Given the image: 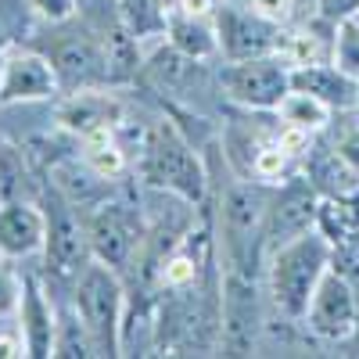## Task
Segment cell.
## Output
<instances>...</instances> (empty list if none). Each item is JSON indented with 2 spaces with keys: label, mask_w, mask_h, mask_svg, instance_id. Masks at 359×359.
Listing matches in <instances>:
<instances>
[{
  "label": "cell",
  "mask_w": 359,
  "mask_h": 359,
  "mask_svg": "<svg viewBox=\"0 0 359 359\" xmlns=\"http://www.w3.org/2000/svg\"><path fill=\"white\" fill-rule=\"evenodd\" d=\"M334 266V245L320 230H309L294 241H284L266 252V287L277 316L302 323L313 302V291L323 273Z\"/></svg>",
  "instance_id": "obj_1"
},
{
  "label": "cell",
  "mask_w": 359,
  "mask_h": 359,
  "mask_svg": "<svg viewBox=\"0 0 359 359\" xmlns=\"http://www.w3.org/2000/svg\"><path fill=\"white\" fill-rule=\"evenodd\" d=\"M273 184L255 176L230 172L219 191V248L223 266L237 273H255L259 259L266 255V208Z\"/></svg>",
  "instance_id": "obj_2"
},
{
  "label": "cell",
  "mask_w": 359,
  "mask_h": 359,
  "mask_svg": "<svg viewBox=\"0 0 359 359\" xmlns=\"http://www.w3.org/2000/svg\"><path fill=\"white\" fill-rule=\"evenodd\" d=\"M140 169H144V180L155 191L172 194L180 201L201 205L208 194V169H205L201 155L184 137V130L176 123H169V118L155 123L151 140L140 151Z\"/></svg>",
  "instance_id": "obj_3"
},
{
  "label": "cell",
  "mask_w": 359,
  "mask_h": 359,
  "mask_svg": "<svg viewBox=\"0 0 359 359\" xmlns=\"http://www.w3.org/2000/svg\"><path fill=\"white\" fill-rule=\"evenodd\" d=\"M72 309L97 345V355H123V327H126V291L118 269L101 259H90L72 280Z\"/></svg>",
  "instance_id": "obj_4"
},
{
  "label": "cell",
  "mask_w": 359,
  "mask_h": 359,
  "mask_svg": "<svg viewBox=\"0 0 359 359\" xmlns=\"http://www.w3.org/2000/svg\"><path fill=\"white\" fill-rule=\"evenodd\" d=\"M266 313L255 273L226 269L219 280V355H259Z\"/></svg>",
  "instance_id": "obj_5"
},
{
  "label": "cell",
  "mask_w": 359,
  "mask_h": 359,
  "mask_svg": "<svg viewBox=\"0 0 359 359\" xmlns=\"http://www.w3.org/2000/svg\"><path fill=\"white\" fill-rule=\"evenodd\" d=\"M219 94L245 111H273L291 90V62L284 54H262L245 62H223L216 72Z\"/></svg>",
  "instance_id": "obj_6"
},
{
  "label": "cell",
  "mask_w": 359,
  "mask_h": 359,
  "mask_svg": "<svg viewBox=\"0 0 359 359\" xmlns=\"http://www.w3.org/2000/svg\"><path fill=\"white\" fill-rule=\"evenodd\" d=\"M216 36H219V57L223 62H245V57L262 54H284V22L269 18L248 4L223 0L216 11Z\"/></svg>",
  "instance_id": "obj_7"
},
{
  "label": "cell",
  "mask_w": 359,
  "mask_h": 359,
  "mask_svg": "<svg viewBox=\"0 0 359 359\" xmlns=\"http://www.w3.org/2000/svg\"><path fill=\"white\" fill-rule=\"evenodd\" d=\"M43 216H47V241H43L47 269L57 280L72 284L79 277V269L94 259V252H90V237H86V223L76 216V205L57 187L43 201Z\"/></svg>",
  "instance_id": "obj_8"
},
{
  "label": "cell",
  "mask_w": 359,
  "mask_h": 359,
  "mask_svg": "<svg viewBox=\"0 0 359 359\" xmlns=\"http://www.w3.org/2000/svg\"><path fill=\"white\" fill-rule=\"evenodd\" d=\"M316 216H320V191L309 184V176L302 169H294L291 176H284L280 184H273V191H269L266 252L316 230Z\"/></svg>",
  "instance_id": "obj_9"
},
{
  "label": "cell",
  "mask_w": 359,
  "mask_h": 359,
  "mask_svg": "<svg viewBox=\"0 0 359 359\" xmlns=\"http://www.w3.org/2000/svg\"><path fill=\"white\" fill-rule=\"evenodd\" d=\"M302 323L309 327V334H316L320 341L341 345L355 331V323H359V287L331 266L323 273V280L316 284L313 302H309Z\"/></svg>",
  "instance_id": "obj_10"
},
{
  "label": "cell",
  "mask_w": 359,
  "mask_h": 359,
  "mask_svg": "<svg viewBox=\"0 0 359 359\" xmlns=\"http://www.w3.org/2000/svg\"><path fill=\"white\" fill-rule=\"evenodd\" d=\"M54 76L62 90H94V86H111L108 72V54L94 29H79V33L57 36L47 50Z\"/></svg>",
  "instance_id": "obj_11"
},
{
  "label": "cell",
  "mask_w": 359,
  "mask_h": 359,
  "mask_svg": "<svg viewBox=\"0 0 359 359\" xmlns=\"http://www.w3.org/2000/svg\"><path fill=\"white\" fill-rule=\"evenodd\" d=\"M54 94H62V83H57L47 54L29 50L22 43L4 50V57H0V108L40 104Z\"/></svg>",
  "instance_id": "obj_12"
},
{
  "label": "cell",
  "mask_w": 359,
  "mask_h": 359,
  "mask_svg": "<svg viewBox=\"0 0 359 359\" xmlns=\"http://www.w3.org/2000/svg\"><path fill=\"white\" fill-rule=\"evenodd\" d=\"M86 237H90L94 259L108 262L118 273H123L126 266H133V259H140L144 237H140V223L133 219L130 205H118V201L97 205V212L86 219Z\"/></svg>",
  "instance_id": "obj_13"
},
{
  "label": "cell",
  "mask_w": 359,
  "mask_h": 359,
  "mask_svg": "<svg viewBox=\"0 0 359 359\" xmlns=\"http://www.w3.org/2000/svg\"><path fill=\"white\" fill-rule=\"evenodd\" d=\"M205 65L208 62H198V57L176 50L169 40H162L151 54H147L144 72H147V79L162 90V94L184 101V97L201 94V86H205Z\"/></svg>",
  "instance_id": "obj_14"
},
{
  "label": "cell",
  "mask_w": 359,
  "mask_h": 359,
  "mask_svg": "<svg viewBox=\"0 0 359 359\" xmlns=\"http://www.w3.org/2000/svg\"><path fill=\"white\" fill-rule=\"evenodd\" d=\"M291 86L316 94L334 115L338 111H359V79L348 76L341 65L331 62H309V65H291Z\"/></svg>",
  "instance_id": "obj_15"
},
{
  "label": "cell",
  "mask_w": 359,
  "mask_h": 359,
  "mask_svg": "<svg viewBox=\"0 0 359 359\" xmlns=\"http://www.w3.org/2000/svg\"><path fill=\"white\" fill-rule=\"evenodd\" d=\"M118 115H123V104L111 94H104V86H94V90H69V97L57 101L54 108V123L72 137H86L90 130L115 126Z\"/></svg>",
  "instance_id": "obj_16"
},
{
  "label": "cell",
  "mask_w": 359,
  "mask_h": 359,
  "mask_svg": "<svg viewBox=\"0 0 359 359\" xmlns=\"http://www.w3.org/2000/svg\"><path fill=\"white\" fill-rule=\"evenodd\" d=\"M47 241V216L33 201H8L0 208V255L29 259L43 252Z\"/></svg>",
  "instance_id": "obj_17"
},
{
  "label": "cell",
  "mask_w": 359,
  "mask_h": 359,
  "mask_svg": "<svg viewBox=\"0 0 359 359\" xmlns=\"http://www.w3.org/2000/svg\"><path fill=\"white\" fill-rule=\"evenodd\" d=\"M302 172L320 191V198H348V194L359 191V172L334 151L331 140H327L323 133H316L309 151L302 155Z\"/></svg>",
  "instance_id": "obj_18"
},
{
  "label": "cell",
  "mask_w": 359,
  "mask_h": 359,
  "mask_svg": "<svg viewBox=\"0 0 359 359\" xmlns=\"http://www.w3.org/2000/svg\"><path fill=\"white\" fill-rule=\"evenodd\" d=\"M22 320V341H25V355H54V334H57V320L50 309V298L43 294L36 277L22 280V294H18V313Z\"/></svg>",
  "instance_id": "obj_19"
},
{
  "label": "cell",
  "mask_w": 359,
  "mask_h": 359,
  "mask_svg": "<svg viewBox=\"0 0 359 359\" xmlns=\"http://www.w3.org/2000/svg\"><path fill=\"white\" fill-rule=\"evenodd\" d=\"M165 40L184 50L198 62H212L219 57V36H216V18H194L180 8H169V18H165Z\"/></svg>",
  "instance_id": "obj_20"
},
{
  "label": "cell",
  "mask_w": 359,
  "mask_h": 359,
  "mask_svg": "<svg viewBox=\"0 0 359 359\" xmlns=\"http://www.w3.org/2000/svg\"><path fill=\"white\" fill-rule=\"evenodd\" d=\"M316 230H320L334 248H341V245H359V191L348 194V198H320Z\"/></svg>",
  "instance_id": "obj_21"
},
{
  "label": "cell",
  "mask_w": 359,
  "mask_h": 359,
  "mask_svg": "<svg viewBox=\"0 0 359 359\" xmlns=\"http://www.w3.org/2000/svg\"><path fill=\"white\" fill-rule=\"evenodd\" d=\"M273 115L280 118L284 126H298V130H309V133H323L327 126H331V118H334V111L327 108L316 94H309V90H294V86L280 97Z\"/></svg>",
  "instance_id": "obj_22"
},
{
  "label": "cell",
  "mask_w": 359,
  "mask_h": 359,
  "mask_svg": "<svg viewBox=\"0 0 359 359\" xmlns=\"http://www.w3.org/2000/svg\"><path fill=\"white\" fill-rule=\"evenodd\" d=\"M118 15L126 18L130 33L144 43L147 36H162L165 40V18L169 11L158 0H118Z\"/></svg>",
  "instance_id": "obj_23"
},
{
  "label": "cell",
  "mask_w": 359,
  "mask_h": 359,
  "mask_svg": "<svg viewBox=\"0 0 359 359\" xmlns=\"http://www.w3.org/2000/svg\"><path fill=\"white\" fill-rule=\"evenodd\" d=\"M334 65H341L348 76L359 79V8L334 22V43H331Z\"/></svg>",
  "instance_id": "obj_24"
},
{
  "label": "cell",
  "mask_w": 359,
  "mask_h": 359,
  "mask_svg": "<svg viewBox=\"0 0 359 359\" xmlns=\"http://www.w3.org/2000/svg\"><path fill=\"white\" fill-rule=\"evenodd\" d=\"M327 140H331L334 151L359 172V118H352V123H334L331 118V126H327Z\"/></svg>",
  "instance_id": "obj_25"
},
{
  "label": "cell",
  "mask_w": 359,
  "mask_h": 359,
  "mask_svg": "<svg viewBox=\"0 0 359 359\" xmlns=\"http://www.w3.org/2000/svg\"><path fill=\"white\" fill-rule=\"evenodd\" d=\"M33 11L50 25H62L79 11V0H33Z\"/></svg>",
  "instance_id": "obj_26"
},
{
  "label": "cell",
  "mask_w": 359,
  "mask_h": 359,
  "mask_svg": "<svg viewBox=\"0 0 359 359\" xmlns=\"http://www.w3.org/2000/svg\"><path fill=\"white\" fill-rule=\"evenodd\" d=\"M18 294H22V280L0 262V316H15L18 313Z\"/></svg>",
  "instance_id": "obj_27"
},
{
  "label": "cell",
  "mask_w": 359,
  "mask_h": 359,
  "mask_svg": "<svg viewBox=\"0 0 359 359\" xmlns=\"http://www.w3.org/2000/svg\"><path fill=\"white\" fill-rule=\"evenodd\" d=\"M4 355H25V341L18 334H0V359Z\"/></svg>",
  "instance_id": "obj_28"
},
{
  "label": "cell",
  "mask_w": 359,
  "mask_h": 359,
  "mask_svg": "<svg viewBox=\"0 0 359 359\" xmlns=\"http://www.w3.org/2000/svg\"><path fill=\"white\" fill-rule=\"evenodd\" d=\"M338 348H341V355H359V323H355V331H352Z\"/></svg>",
  "instance_id": "obj_29"
},
{
  "label": "cell",
  "mask_w": 359,
  "mask_h": 359,
  "mask_svg": "<svg viewBox=\"0 0 359 359\" xmlns=\"http://www.w3.org/2000/svg\"><path fill=\"white\" fill-rule=\"evenodd\" d=\"M158 4H162V8L169 11V8H176V4H180V0H158Z\"/></svg>",
  "instance_id": "obj_30"
}]
</instances>
